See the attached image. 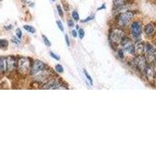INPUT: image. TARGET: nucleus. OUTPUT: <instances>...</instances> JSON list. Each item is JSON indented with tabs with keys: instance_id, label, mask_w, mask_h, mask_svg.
Instances as JSON below:
<instances>
[{
	"instance_id": "nucleus-1",
	"label": "nucleus",
	"mask_w": 156,
	"mask_h": 156,
	"mask_svg": "<svg viewBox=\"0 0 156 156\" xmlns=\"http://www.w3.org/2000/svg\"><path fill=\"white\" fill-rule=\"evenodd\" d=\"M133 16H134V12L131 10H125L119 12L117 13L116 16L117 23L120 27L126 26L133 17Z\"/></svg>"
},
{
	"instance_id": "nucleus-2",
	"label": "nucleus",
	"mask_w": 156,
	"mask_h": 156,
	"mask_svg": "<svg viewBox=\"0 0 156 156\" xmlns=\"http://www.w3.org/2000/svg\"><path fill=\"white\" fill-rule=\"evenodd\" d=\"M31 68V63H30V58H21L17 61V69L20 73H27L30 71Z\"/></svg>"
},
{
	"instance_id": "nucleus-3",
	"label": "nucleus",
	"mask_w": 156,
	"mask_h": 156,
	"mask_svg": "<svg viewBox=\"0 0 156 156\" xmlns=\"http://www.w3.org/2000/svg\"><path fill=\"white\" fill-rule=\"evenodd\" d=\"M133 66L140 72H144L146 66H147V59L144 55H137L133 60Z\"/></svg>"
},
{
	"instance_id": "nucleus-4",
	"label": "nucleus",
	"mask_w": 156,
	"mask_h": 156,
	"mask_svg": "<svg viewBox=\"0 0 156 156\" xmlns=\"http://www.w3.org/2000/svg\"><path fill=\"white\" fill-rule=\"evenodd\" d=\"M123 37H124V32L119 28L113 29V30H112L111 33H110L111 41L115 43V44L120 43Z\"/></svg>"
},
{
	"instance_id": "nucleus-5",
	"label": "nucleus",
	"mask_w": 156,
	"mask_h": 156,
	"mask_svg": "<svg viewBox=\"0 0 156 156\" xmlns=\"http://www.w3.org/2000/svg\"><path fill=\"white\" fill-rule=\"evenodd\" d=\"M144 51H145L147 60L150 62H153L156 59V48L152 44L147 43L144 44Z\"/></svg>"
},
{
	"instance_id": "nucleus-6",
	"label": "nucleus",
	"mask_w": 156,
	"mask_h": 156,
	"mask_svg": "<svg viewBox=\"0 0 156 156\" xmlns=\"http://www.w3.org/2000/svg\"><path fill=\"white\" fill-rule=\"evenodd\" d=\"M130 32L134 38L140 37L142 33V24L139 21H135L130 26Z\"/></svg>"
},
{
	"instance_id": "nucleus-7",
	"label": "nucleus",
	"mask_w": 156,
	"mask_h": 156,
	"mask_svg": "<svg viewBox=\"0 0 156 156\" xmlns=\"http://www.w3.org/2000/svg\"><path fill=\"white\" fill-rule=\"evenodd\" d=\"M63 84L56 80H48L45 84L42 87V89H49V90H54V89H66V87H63Z\"/></svg>"
},
{
	"instance_id": "nucleus-8",
	"label": "nucleus",
	"mask_w": 156,
	"mask_h": 156,
	"mask_svg": "<svg viewBox=\"0 0 156 156\" xmlns=\"http://www.w3.org/2000/svg\"><path fill=\"white\" fill-rule=\"evenodd\" d=\"M121 44H122V47H123V48H124V50L126 52H129L130 54L135 53L134 44H133L130 39L124 37L122 38V41H121Z\"/></svg>"
},
{
	"instance_id": "nucleus-9",
	"label": "nucleus",
	"mask_w": 156,
	"mask_h": 156,
	"mask_svg": "<svg viewBox=\"0 0 156 156\" xmlns=\"http://www.w3.org/2000/svg\"><path fill=\"white\" fill-rule=\"evenodd\" d=\"M44 68H45V65H44V62L40 60H35L33 62V64L31 65V68H30L31 74H37L40 71L43 70Z\"/></svg>"
},
{
	"instance_id": "nucleus-10",
	"label": "nucleus",
	"mask_w": 156,
	"mask_h": 156,
	"mask_svg": "<svg viewBox=\"0 0 156 156\" xmlns=\"http://www.w3.org/2000/svg\"><path fill=\"white\" fill-rule=\"evenodd\" d=\"M6 60V70L12 72L17 66V61L13 56H9L5 58Z\"/></svg>"
},
{
	"instance_id": "nucleus-11",
	"label": "nucleus",
	"mask_w": 156,
	"mask_h": 156,
	"mask_svg": "<svg viewBox=\"0 0 156 156\" xmlns=\"http://www.w3.org/2000/svg\"><path fill=\"white\" fill-rule=\"evenodd\" d=\"M34 78L35 80L38 82H43L48 80V77H49V72H48L47 69H45L44 68L43 70L40 71L39 73H37V74L34 75Z\"/></svg>"
},
{
	"instance_id": "nucleus-12",
	"label": "nucleus",
	"mask_w": 156,
	"mask_h": 156,
	"mask_svg": "<svg viewBox=\"0 0 156 156\" xmlns=\"http://www.w3.org/2000/svg\"><path fill=\"white\" fill-rule=\"evenodd\" d=\"M144 73L146 75V77H147V80H148L150 83H153L154 81V76H155V73H154V69L151 67L150 65H147L145 69H144Z\"/></svg>"
},
{
	"instance_id": "nucleus-13",
	"label": "nucleus",
	"mask_w": 156,
	"mask_h": 156,
	"mask_svg": "<svg viewBox=\"0 0 156 156\" xmlns=\"http://www.w3.org/2000/svg\"><path fill=\"white\" fill-rule=\"evenodd\" d=\"M134 51L135 53L137 55H140L143 54L144 51V44L141 41H136L134 44Z\"/></svg>"
},
{
	"instance_id": "nucleus-14",
	"label": "nucleus",
	"mask_w": 156,
	"mask_h": 156,
	"mask_svg": "<svg viewBox=\"0 0 156 156\" xmlns=\"http://www.w3.org/2000/svg\"><path fill=\"white\" fill-rule=\"evenodd\" d=\"M112 3H113V9H115V8L121 7L125 5H128L129 0H113Z\"/></svg>"
},
{
	"instance_id": "nucleus-15",
	"label": "nucleus",
	"mask_w": 156,
	"mask_h": 156,
	"mask_svg": "<svg viewBox=\"0 0 156 156\" xmlns=\"http://www.w3.org/2000/svg\"><path fill=\"white\" fill-rule=\"evenodd\" d=\"M144 32L147 35L150 36L152 35L153 33L154 32V26L152 23H147L144 27Z\"/></svg>"
},
{
	"instance_id": "nucleus-16",
	"label": "nucleus",
	"mask_w": 156,
	"mask_h": 156,
	"mask_svg": "<svg viewBox=\"0 0 156 156\" xmlns=\"http://www.w3.org/2000/svg\"><path fill=\"white\" fill-rule=\"evenodd\" d=\"M6 71V60L4 57H0V73Z\"/></svg>"
},
{
	"instance_id": "nucleus-17",
	"label": "nucleus",
	"mask_w": 156,
	"mask_h": 156,
	"mask_svg": "<svg viewBox=\"0 0 156 156\" xmlns=\"http://www.w3.org/2000/svg\"><path fill=\"white\" fill-rule=\"evenodd\" d=\"M9 45V42L5 39H0V48H7Z\"/></svg>"
},
{
	"instance_id": "nucleus-18",
	"label": "nucleus",
	"mask_w": 156,
	"mask_h": 156,
	"mask_svg": "<svg viewBox=\"0 0 156 156\" xmlns=\"http://www.w3.org/2000/svg\"><path fill=\"white\" fill-rule=\"evenodd\" d=\"M23 28L27 30V31H28L29 33H31V34H34L36 31L35 29L34 28V27L30 26V25H24V26H23Z\"/></svg>"
},
{
	"instance_id": "nucleus-19",
	"label": "nucleus",
	"mask_w": 156,
	"mask_h": 156,
	"mask_svg": "<svg viewBox=\"0 0 156 156\" xmlns=\"http://www.w3.org/2000/svg\"><path fill=\"white\" fill-rule=\"evenodd\" d=\"M83 73H84V75H85L86 78H87V80H88L89 83H90V85H93V80H92V79H91V76L88 74V73L87 72V70H85V69H84V70H83Z\"/></svg>"
},
{
	"instance_id": "nucleus-20",
	"label": "nucleus",
	"mask_w": 156,
	"mask_h": 156,
	"mask_svg": "<svg viewBox=\"0 0 156 156\" xmlns=\"http://www.w3.org/2000/svg\"><path fill=\"white\" fill-rule=\"evenodd\" d=\"M55 71H56L57 73H63V71H64L63 67L61 66L60 64H57L56 66H55Z\"/></svg>"
},
{
	"instance_id": "nucleus-21",
	"label": "nucleus",
	"mask_w": 156,
	"mask_h": 156,
	"mask_svg": "<svg viewBox=\"0 0 156 156\" xmlns=\"http://www.w3.org/2000/svg\"><path fill=\"white\" fill-rule=\"evenodd\" d=\"M72 18H73V20H79V19H80L79 13H78L76 10H73V12H72Z\"/></svg>"
},
{
	"instance_id": "nucleus-22",
	"label": "nucleus",
	"mask_w": 156,
	"mask_h": 156,
	"mask_svg": "<svg viewBox=\"0 0 156 156\" xmlns=\"http://www.w3.org/2000/svg\"><path fill=\"white\" fill-rule=\"evenodd\" d=\"M42 38L43 40H44V44L46 45V46L48 47H50L51 46V42H50V41L48 39V37H46V36H44V35H42Z\"/></svg>"
},
{
	"instance_id": "nucleus-23",
	"label": "nucleus",
	"mask_w": 156,
	"mask_h": 156,
	"mask_svg": "<svg viewBox=\"0 0 156 156\" xmlns=\"http://www.w3.org/2000/svg\"><path fill=\"white\" fill-rule=\"evenodd\" d=\"M56 9L57 12H58V15L60 16H63V10H62V8L60 5H56Z\"/></svg>"
},
{
	"instance_id": "nucleus-24",
	"label": "nucleus",
	"mask_w": 156,
	"mask_h": 156,
	"mask_svg": "<svg viewBox=\"0 0 156 156\" xmlns=\"http://www.w3.org/2000/svg\"><path fill=\"white\" fill-rule=\"evenodd\" d=\"M94 18V14H92V15H90V16H88V17L86 18L85 20H82V22L83 23H86V22H88V21H90L91 20H93Z\"/></svg>"
},
{
	"instance_id": "nucleus-25",
	"label": "nucleus",
	"mask_w": 156,
	"mask_h": 156,
	"mask_svg": "<svg viewBox=\"0 0 156 156\" xmlns=\"http://www.w3.org/2000/svg\"><path fill=\"white\" fill-rule=\"evenodd\" d=\"M50 55H51V58H55V60H60V56H58V55H56V54H55V53H53V52H50Z\"/></svg>"
},
{
	"instance_id": "nucleus-26",
	"label": "nucleus",
	"mask_w": 156,
	"mask_h": 156,
	"mask_svg": "<svg viewBox=\"0 0 156 156\" xmlns=\"http://www.w3.org/2000/svg\"><path fill=\"white\" fill-rule=\"evenodd\" d=\"M78 34H79V37L80 38H83V36H84V31L82 28H79L78 29Z\"/></svg>"
},
{
	"instance_id": "nucleus-27",
	"label": "nucleus",
	"mask_w": 156,
	"mask_h": 156,
	"mask_svg": "<svg viewBox=\"0 0 156 156\" xmlns=\"http://www.w3.org/2000/svg\"><path fill=\"white\" fill-rule=\"evenodd\" d=\"M12 42L16 44H19L20 43V38H17L16 37H12Z\"/></svg>"
},
{
	"instance_id": "nucleus-28",
	"label": "nucleus",
	"mask_w": 156,
	"mask_h": 156,
	"mask_svg": "<svg viewBox=\"0 0 156 156\" xmlns=\"http://www.w3.org/2000/svg\"><path fill=\"white\" fill-rule=\"evenodd\" d=\"M56 23H57V25H58V28L60 29V30H62V31H64V27H63V25H62V22H61L60 20H57Z\"/></svg>"
},
{
	"instance_id": "nucleus-29",
	"label": "nucleus",
	"mask_w": 156,
	"mask_h": 156,
	"mask_svg": "<svg viewBox=\"0 0 156 156\" xmlns=\"http://www.w3.org/2000/svg\"><path fill=\"white\" fill-rule=\"evenodd\" d=\"M16 37H18V38H21L22 37V32L21 30H20V28H17L16 30Z\"/></svg>"
},
{
	"instance_id": "nucleus-30",
	"label": "nucleus",
	"mask_w": 156,
	"mask_h": 156,
	"mask_svg": "<svg viewBox=\"0 0 156 156\" xmlns=\"http://www.w3.org/2000/svg\"><path fill=\"white\" fill-rule=\"evenodd\" d=\"M118 55H119V57L121 59L124 58V54H123V51L122 49H119V51H118Z\"/></svg>"
},
{
	"instance_id": "nucleus-31",
	"label": "nucleus",
	"mask_w": 156,
	"mask_h": 156,
	"mask_svg": "<svg viewBox=\"0 0 156 156\" xmlns=\"http://www.w3.org/2000/svg\"><path fill=\"white\" fill-rule=\"evenodd\" d=\"M106 9V5H105V3H102L99 8H98L97 10H101V9Z\"/></svg>"
},
{
	"instance_id": "nucleus-32",
	"label": "nucleus",
	"mask_w": 156,
	"mask_h": 156,
	"mask_svg": "<svg viewBox=\"0 0 156 156\" xmlns=\"http://www.w3.org/2000/svg\"><path fill=\"white\" fill-rule=\"evenodd\" d=\"M68 25H69V27H73V25H74V23H73V21L72 20H68V22H67Z\"/></svg>"
},
{
	"instance_id": "nucleus-33",
	"label": "nucleus",
	"mask_w": 156,
	"mask_h": 156,
	"mask_svg": "<svg viewBox=\"0 0 156 156\" xmlns=\"http://www.w3.org/2000/svg\"><path fill=\"white\" fill-rule=\"evenodd\" d=\"M65 40H66V43L67 44L68 46H69V37H68L67 34L65 35Z\"/></svg>"
},
{
	"instance_id": "nucleus-34",
	"label": "nucleus",
	"mask_w": 156,
	"mask_h": 156,
	"mask_svg": "<svg viewBox=\"0 0 156 156\" xmlns=\"http://www.w3.org/2000/svg\"><path fill=\"white\" fill-rule=\"evenodd\" d=\"M72 35H73L74 37H76V36H77V34H76V30H72Z\"/></svg>"
},
{
	"instance_id": "nucleus-35",
	"label": "nucleus",
	"mask_w": 156,
	"mask_h": 156,
	"mask_svg": "<svg viewBox=\"0 0 156 156\" xmlns=\"http://www.w3.org/2000/svg\"><path fill=\"white\" fill-rule=\"evenodd\" d=\"M12 25H9V26H8V27H5H5H4V28H5L6 30H11V29H12Z\"/></svg>"
},
{
	"instance_id": "nucleus-36",
	"label": "nucleus",
	"mask_w": 156,
	"mask_h": 156,
	"mask_svg": "<svg viewBox=\"0 0 156 156\" xmlns=\"http://www.w3.org/2000/svg\"><path fill=\"white\" fill-rule=\"evenodd\" d=\"M51 2H55V0H51Z\"/></svg>"
}]
</instances>
